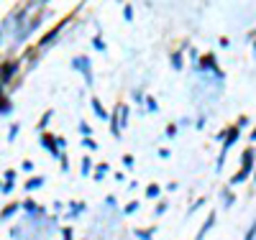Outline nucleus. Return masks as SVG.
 Returning a JSON list of instances; mask_svg holds the SVG:
<instances>
[{
  "label": "nucleus",
  "instance_id": "8",
  "mask_svg": "<svg viewBox=\"0 0 256 240\" xmlns=\"http://www.w3.org/2000/svg\"><path fill=\"white\" fill-rule=\"evenodd\" d=\"M254 238H256V223H254V228L246 233V240H254Z\"/></svg>",
  "mask_w": 256,
  "mask_h": 240
},
{
  "label": "nucleus",
  "instance_id": "1",
  "mask_svg": "<svg viewBox=\"0 0 256 240\" xmlns=\"http://www.w3.org/2000/svg\"><path fill=\"white\" fill-rule=\"evenodd\" d=\"M126 115H128V113H126V107H123V105H118L116 118H113V133H116V136H120V128L126 125Z\"/></svg>",
  "mask_w": 256,
  "mask_h": 240
},
{
  "label": "nucleus",
  "instance_id": "2",
  "mask_svg": "<svg viewBox=\"0 0 256 240\" xmlns=\"http://www.w3.org/2000/svg\"><path fill=\"white\" fill-rule=\"evenodd\" d=\"M248 164H254V151H246V154H244V169L236 174V179H233V182H244L248 177Z\"/></svg>",
  "mask_w": 256,
  "mask_h": 240
},
{
  "label": "nucleus",
  "instance_id": "6",
  "mask_svg": "<svg viewBox=\"0 0 256 240\" xmlns=\"http://www.w3.org/2000/svg\"><path fill=\"white\" fill-rule=\"evenodd\" d=\"M92 107H95V113H98L100 118H108V113H105V110H102V105H100L98 100H92Z\"/></svg>",
  "mask_w": 256,
  "mask_h": 240
},
{
  "label": "nucleus",
  "instance_id": "5",
  "mask_svg": "<svg viewBox=\"0 0 256 240\" xmlns=\"http://www.w3.org/2000/svg\"><path fill=\"white\" fill-rule=\"evenodd\" d=\"M236 138H238V130H236V128H233V130H230V136L226 138V146H223V151H228V146H230L233 141H236Z\"/></svg>",
  "mask_w": 256,
  "mask_h": 240
},
{
  "label": "nucleus",
  "instance_id": "3",
  "mask_svg": "<svg viewBox=\"0 0 256 240\" xmlns=\"http://www.w3.org/2000/svg\"><path fill=\"white\" fill-rule=\"evenodd\" d=\"M212 223H216V215H210L208 220H205V225H202V228H200V233H198V240H202V238H205V233L212 228Z\"/></svg>",
  "mask_w": 256,
  "mask_h": 240
},
{
  "label": "nucleus",
  "instance_id": "10",
  "mask_svg": "<svg viewBox=\"0 0 256 240\" xmlns=\"http://www.w3.org/2000/svg\"><path fill=\"white\" fill-rule=\"evenodd\" d=\"M251 138H256V130H254V133H251Z\"/></svg>",
  "mask_w": 256,
  "mask_h": 240
},
{
  "label": "nucleus",
  "instance_id": "4",
  "mask_svg": "<svg viewBox=\"0 0 256 240\" xmlns=\"http://www.w3.org/2000/svg\"><path fill=\"white\" fill-rule=\"evenodd\" d=\"M13 69H16V64H6L3 67V82H8L13 77Z\"/></svg>",
  "mask_w": 256,
  "mask_h": 240
},
{
  "label": "nucleus",
  "instance_id": "9",
  "mask_svg": "<svg viewBox=\"0 0 256 240\" xmlns=\"http://www.w3.org/2000/svg\"><path fill=\"white\" fill-rule=\"evenodd\" d=\"M64 240H72V235H70V233H64Z\"/></svg>",
  "mask_w": 256,
  "mask_h": 240
},
{
  "label": "nucleus",
  "instance_id": "7",
  "mask_svg": "<svg viewBox=\"0 0 256 240\" xmlns=\"http://www.w3.org/2000/svg\"><path fill=\"white\" fill-rule=\"evenodd\" d=\"M13 212H16V205H8V207L3 210V217H10Z\"/></svg>",
  "mask_w": 256,
  "mask_h": 240
}]
</instances>
